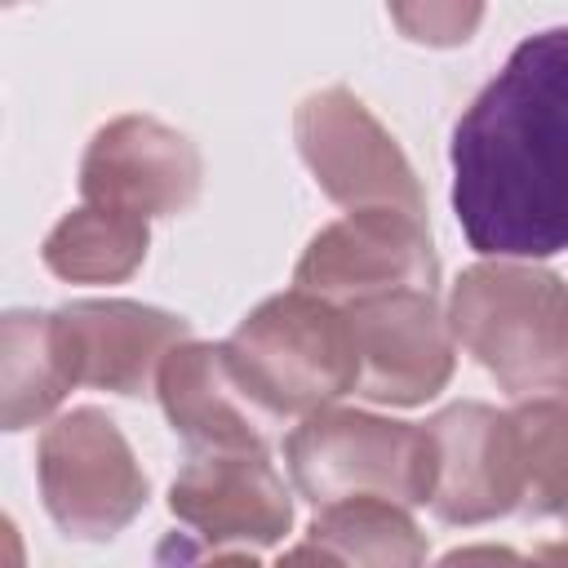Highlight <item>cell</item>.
<instances>
[{
    "mask_svg": "<svg viewBox=\"0 0 568 568\" xmlns=\"http://www.w3.org/2000/svg\"><path fill=\"white\" fill-rule=\"evenodd\" d=\"M293 142L315 186L342 209H408L426 217L422 182L390 129L346 89L328 84L297 102Z\"/></svg>",
    "mask_w": 568,
    "mask_h": 568,
    "instance_id": "6",
    "label": "cell"
},
{
    "mask_svg": "<svg viewBox=\"0 0 568 568\" xmlns=\"http://www.w3.org/2000/svg\"><path fill=\"white\" fill-rule=\"evenodd\" d=\"M293 284L311 288L337 306L395 293V288H439V257L422 213L373 204L320 226L293 266Z\"/></svg>",
    "mask_w": 568,
    "mask_h": 568,
    "instance_id": "7",
    "label": "cell"
},
{
    "mask_svg": "<svg viewBox=\"0 0 568 568\" xmlns=\"http://www.w3.org/2000/svg\"><path fill=\"white\" fill-rule=\"evenodd\" d=\"M226 346L244 386L280 422L337 404L359 382V346L346 306L297 284L257 302Z\"/></svg>",
    "mask_w": 568,
    "mask_h": 568,
    "instance_id": "3",
    "label": "cell"
},
{
    "mask_svg": "<svg viewBox=\"0 0 568 568\" xmlns=\"http://www.w3.org/2000/svg\"><path fill=\"white\" fill-rule=\"evenodd\" d=\"M457 346L510 395H568V280L528 257H484L448 293Z\"/></svg>",
    "mask_w": 568,
    "mask_h": 568,
    "instance_id": "2",
    "label": "cell"
},
{
    "mask_svg": "<svg viewBox=\"0 0 568 568\" xmlns=\"http://www.w3.org/2000/svg\"><path fill=\"white\" fill-rule=\"evenodd\" d=\"M146 217L84 200L80 209L62 213L58 226L44 235L40 262L67 284H124L146 262Z\"/></svg>",
    "mask_w": 568,
    "mask_h": 568,
    "instance_id": "16",
    "label": "cell"
},
{
    "mask_svg": "<svg viewBox=\"0 0 568 568\" xmlns=\"http://www.w3.org/2000/svg\"><path fill=\"white\" fill-rule=\"evenodd\" d=\"M484 4L488 0H386V13L404 40L426 49H457L479 31Z\"/></svg>",
    "mask_w": 568,
    "mask_h": 568,
    "instance_id": "18",
    "label": "cell"
},
{
    "mask_svg": "<svg viewBox=\"0 0 568 568\" xmlns=\"http://www.w3.org/2000/svg\"><path fill=\"white\" fill-rule=\"evenodd\" d=\"M36 479L49 519L75 541H111L151 497L124 430L89 404L44 426L36 444Z\"/></svg>",
    "mask_w": 568,
    "mask_h": 568,
    "instance_id": "5",
    "label": "cell"
},
{
    "mask_svg": "<svg viewBox=\"0 0 568 568\" xmlns=\"http://www.w3.org/2000/svg\"><path fill=\"white\" fill-rule=\"evenodd\" d=\"M200 146L142 111L106 120L80 155V195L93 204L129 209L138 217H178L200 200Z\"/></svg>",
    "mask_w": 568,
    "mask_h": 568,
    "instance_id": "10",
    "label": "cell"
},
{
    "mask_svg": "<svg viewBox=\"0 0 568 568\" xmlns=\"http://www.w3.org/2000/svg\"><path fill=\"white\" fill-rule=\"evenodd\" d=\"M155 395L191 453H271L280 417L244 386L226 342H178L155 373Z\"/></svg>",
    "mask_w": 568,
    "mask_h": 568,
    "instance_id": "12",
    "label": "cell"
},
{
    "mask_svg": "<svg viewBox=\"0 0 568 568\" xmlns=\"http://www.w3.org/2000/svg\"><path fill=\"white\" fill-rule=\"evenodd\" d=\"M311 541L284 559H324V564H373V568H413L430 555L426 532L404 501L382 493H355L320 506L311 519Z\"/></svg>",
    "mask_w": 568,
    "mask_h": 568,
    "instance_id": "15",
    "label": "cell"
},
{
    "mask_svg": "<svg viewBox=\"0 0 568 568\" xmlns=\"http://www.w3.org/2000/svg\"><path fill=\"white\" fill-rule=\"evenodd\" d=\"M169 515L186 524L213 559H253L288 537L293 493L271 453H191L169 484Z\"/></svg>",
    "mask_w": 568,
    "mask_h": 568,
    "instance_id": "9",
    "label": "cell"
},
{
    "mask_svg": "<svg viewBox=\"0 0 568 568\" xmlns=\"http://www.w3.org/2000/svg\"><path fill=\"white\" fill-rule=\"evenodd\" d=\"M430 435V510L439 524L475 528L519 510V444L510 413L462 399L422 422Z\"/></svg>",
    "mask_w": 568,
    "mask_h": 568,
    "instance_id": "11",
    "label": "cell"
},
{
    "mask_svg": "<svg viewBox=\"0 0 568 568\" xmlns=\"http://www.w3.org/2000/svg\"><path fill=\"white\" fill-rule=\"evenodd\" d=\"M284 466L293 488L315 510L355 493H382L404 506H426L435 475L426 426L337 404L306 413L284 435Z\"/></svg>",
    "mask_w": 568,
    "mask_h": 568,
    "instance_id": "4",
    "label": "cell"
},
{
    "mask_svg": "<svg viewBox=\"0 0 568 568\" xmlns=\"http://www.w3.org/2000/svg\"><path fill=\"white\" fill-rule=\"evenodd\" d=\"M346 315L359 346L355 395H364L368 404L417 408L453 382L457 337L448 324V306H439L430 288L377 293L351 302Z\"/></svg>",
    "mask_w": 568,
    "mask_h": 568,
    "instance_id": "8",
    "label": "cell"
},
{
    "mask_svg": "<svg viewBox=\"0 0 568 568\" xmlns=\"http://www.w3.org/2000/svg\"><path fill=\"white\" fill-rule=\"evenodd\" d=\"M453 213L479 257L568 253V27L519 40L453 124Z\"/></svg>",
    "mask_w": 568,
    "mask_h": 568,
    "instance_id": "1",
    "label": "cell"
},
{
    "mask_svg": "<svg viewBox=\"0 0 568 568\" xmlns=\"http://www.w3.org/2000/svg\"><path fill=\"white\" fill-rule=\"evenodd\" d=\"M80 386L75 351L58 311H4L0 320V426L44 422Z\"/></svg>",
    "mask_w": 568,
    "mask_h": 568,
    "instance_id": "14",
    "label": "cell"
},
{
    "mask_svg": "<svg viewBox=\"0 0 568 568\" xmlns=\"http://www.w3.org/2000/svg\"><path fill=\"white\" fill-rule=\"evenodd\" d=\"M519 444V515H568V395H524L510 408Z\"/></svg>",
    "mask_w": 568,
    "mask_h": 568,
    "instance_id": "17",
    "label": "cell"
},
{
    "mask_svg": "<svg viewBox=\"0 0 568 568\" xmlns=\"http://www.w3.org/2000/svg\"><path fill=\"white\" fill-rule=\"evenodd\" d=\"M58 315L75 351L80 386L111 390L124 399L146 395L164 355L191 337V320L146 302H129V297L67 302L58 306Z\"/></svg>",
    "mask_w": 568,
    "mask_h": 568,
    "instance_id": "13",
    "label": "cell"
}]
</instances>
